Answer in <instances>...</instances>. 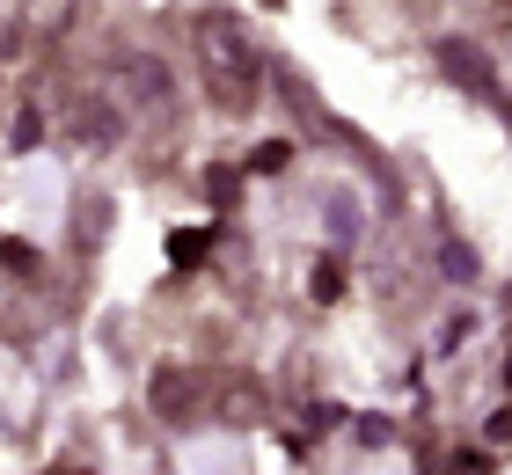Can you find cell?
<instances>
[{"mask_svg": "<svg viewBox=\"0 0 512 475\" xmlns=\"http://www.w3.org/2000/svg\"><path fill=\"white\" fill-rule=\"evenodd\" d=\"M286 161H293V147H286V139H271V147H256V161H249V169H286Z\"/></svg>", "mask_w": 512, "mask_h": 475, "instance_id": "obj_1", "label": "cell"}, {"mask_svg": "<svg viewBox=\"0 0 512 475\" xmlns=\"http://www.w3.org/2000/svg\"><path fill=\"white\" fill-rule=\"evenodd\" d=\"M205 256V234H176V264H198Z\"/></svg>", "mask_w": 512, "mask_h": 475, "instance_id": "obj_2", "label": "cell"}]
</instances>
